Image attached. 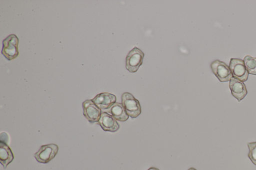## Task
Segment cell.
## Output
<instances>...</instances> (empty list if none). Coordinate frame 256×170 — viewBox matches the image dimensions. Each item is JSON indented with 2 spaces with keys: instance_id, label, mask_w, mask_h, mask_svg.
Returning <instances> with one entry per match:
<instances>
[{
  "instance_id": "5",
  "label": "cell",
  "mask_w": 256,
  "mask_h": 170,
  "mask_svg": "<svg viewBox=\"0 0 256 170\" xmlns=\"http://www.w3.org/2000/svg\"><path fill=\"white\" fill-rule=\"evenodd\" d=\"M210 68L213 73L221 82L229 81L233 77L229 66L219 60L212 61Z\"/></svg>"
},
{
  "instance_id": "6",
  "label": "cell",
  "mask_w": 256,
  "mask_h": 170,
  "mask_svg": "<svg viewBox=\"0 0 256 170\" xmlns=\"http://www.w3.org/2000/svg\"><path fill=\"white\" fill-rule=\"evenodd\" d=\"M232 76L242 82H246L248 77V72L245 66L244 60L239 58H232L229 64Z\"/></svg>"
},
{
  "instance_id": "3",
  "label": "cell",
  "mask_w": 256,
  "mask_h": 170,
  "mask_svg": "<svg viewBox=\"0 0 256 170\" xmlns=\"http://www.w3.org/2000/svg\"><path fill=\"white\" fill-rule=\"evenodd\" d=\"M18 39L15 34H10L2 41V54L8 60L16 58L18 55Z\"/></svg>"
},
{
  "instance_id": "12",
  "label": "cell",
  "mask_w": 256,
  "mask_h": 170,
  "mask_svg": "<svg viewBox=\"0 0 256 170\" xmlns=\"http://www.w3.org/2000/svg\"><path fill=\"white\" fill-rule=\"evenodd\" d=\"M110 112L118 121H126L129 118L122 104L116 102L110 108Z\"/></svg>"
},
{
  "instance_id": "16",
  "label": "cell",
  "mask_w": 256,
  "mask_h": 170,
  "mask_svg": "<svg viewBox=\"0 0 256 170\" xmlns=\"http://www.w3.org/2000/svg\"><path fill=\"white\" fill-rule=\"evenodd\" d=\"M188 170H197L196 169L194 168H190V169H188Z\"/></svg>"
},
{
  "instance_id": "11",
  "label": "cell",
  "mask_w": 256,
  "mask_h": 170,
  "mask_svg": "<svg viewBox=\"0 0 256 170\" xmlns=\"http://www.w3.org/2000/svg\"><path fill=\"white\" fill-rule=\"evenodd\" d=\"M13 153L8 146L4 142H0V161L4 169H6L14 160Z\"/></svg>"
},
{
  "instance_id": "8",
  "label": "cell",
  "mask_w": 256,
  "mask_h": 170,
  "mask_svg": "<svg viewBox=\"0 0 256 170\" xmlns=\"http://www.w3.org/2000/svg\"><path fill=\"white\" fill-rule=\"evenodd\" d=\"M229 87L232 95L240 102L248 94L246 86L244 82L232 77L229 81Z\"/></svg>"
},
{
  "instance_id": "7",
  "label": "cell",
  "mask_w": 256,
  "mask_h": 170,
  "mask_svg": "<svg viewBox=\"0 0 256 170\" xmlns=\"http://www.w3.org/2000/svg\"><path fill=\"white\" fill-rule=\"evenodd\" d=\"M83 114L91 123L98 122L101 116L100 109L92 100H86L82 103Z\"/></svg>"
},
{
  "instance_id": "15",
  "label": "cell",
  "mask_w": 256,
  "mask_h": 170,
  "mask_svg": "<svg viewBox=\"0 0 256 170\" xmlns=\"http://www.w3.org/2000/svg\"><path fill=\"white\" fill-rule=\"evenodd\" d=\"M148 170H160L158 168L156 167H150Z\"/></svg>"
},
{
  "instance_id": "9",
  "label": "cell",
  "mask_w": 256,
  "mask_h": 170,
  "mask_svg": "<svg viewBox=\"0 0 256 170\" xmlns=\"http://www.w3.org/2000/svg\"><path fill=\"white\" fill-rule=\"evenodd\" d=\"M93 102L102 110L108 109L116 103V96L111 93L102 92L98 94L92 100Z\"/></svg>"
},
{
  "instance_id": "10",
  "label": "cell",
  "mask_w": 256,
  "mask_h": 170,
  "mask_svg": "<svg viewBox=\"0 0 256 170\" xmlns=\"http://www.w3.org/2000/svg\"><path fill=\"white\" fill-rule=\"evenodd\" d=\"M98 124L104 131L116 132L120 129V125L112 115L106 112L101 114Z\"/></svg>"
},
{
  "instance_id": "13",
  "label": "cell",
  "mask_w": 256,
  "mask_h": 170,
  "mask_svg": "<svg viewBox=\"0 0 256 170\" xmlns=\"http://www.w3.org/2000/svg\"><path fill=\"white\" fill-rule=\"evenodd\" d=\"M243 60L248 73L256 75V57L246 55Z\"/></svg>"
},
{
  "instance_id": "4",
  "label": "cell",
  "mask_w": 256,
  "mask_h": 170,
  "mask_svg": "<svg viewBox=\"0 0 256 170\" xmlns=\"http://www.w3.org/2000/svg\"><path fill=\"white\" fill-rule=\"evenodd\" d=\"M58 150V147L56 144H50L43 145L34 155V157L38 162L46 164L55 157Z\"/></svg>"
},
{
  "instance_id": "14",
  "label": "cell",
  "mask_w": 256,
  "mask_h": 170,
  "mask_svg": "<svg viewBox=\"0 0 256 170\" xmlns=\"http://www.w3.org/2000/svg\"><path fill=\"white\" fill-rule=\"evenodd\" d=\"M247 146L249 150L248 156L252 163L256 166V142H248Z\"/></svg>"
},
{
  "instance_id": "2",
  "label": "cell",
  "mask_w": 256,
  "mask_h": 170,
  "mask_svg": "<svg viewBox=\"0 0 256 170\" xmlns=\"http://www.w3.org/2000/svg\"><path fill=\"white\" fill-rule=\"evenodd\" d=\"M144 52L134 47L128 54L126 59V68L131 73L136 72L142 64Z\"/></svg>"
},
{
  "instance_id": "1",
  "label": "cell",
  "mask_w": 256,
  "mask_h": 170,
  "mask_svg": "<svg viewBox=\"0 0 256 170\" xmlns=\"http://www.w3.org/2000/svg\"><path fill=\"white\" fill-rule=\"evenodd\" d=\"M122 102L127 114L132 118H136L141 114L140 102L131 93H124L122 95Z\"/></svg>"
}]
</instances>
